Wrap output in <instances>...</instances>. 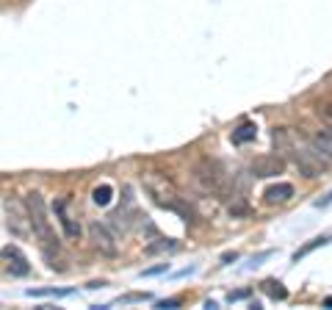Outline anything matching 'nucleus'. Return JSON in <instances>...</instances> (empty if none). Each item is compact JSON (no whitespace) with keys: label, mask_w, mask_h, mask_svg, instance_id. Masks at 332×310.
I'll return each mask as SVG.
<instances>
[{"label":"nucleus","mask_w":332,"mask_h":310,"mask_svg":"<svg viewBox=\"0 0 332 310\" xmlns=\"http://www.w3.org/2000/svg\"><path fill=\"white\" fill-rule=\"evenodd\" d=\"M271 144L277 147V153L288 155L304 177H318L330 166V161L313 147V141L304 139L296 130H291V127H274L271 130Z\"/></svg>","instance_id":"obj_1"},{"label":"nucleus","mask_w":332,"mask_h":310,"mask_svg":"<svg viewBox=\"0 0 332 310\" xmlns=\"http://www.w3.org/2000/svg\"><path fill=\"white\" fill-rule=\"evenodd\" d=\"M142 183H144V191L152 197L155 205L177 213L185 222H194V208L188 205V197H183V191L177 189L169 175H163V172H144Z\"/></svg>","instance_id":"obj_2"},{"label":"nucleus","mask_w":332,"mask_h":310,"mask_svg":"<svg viewBox=\"0 0 332 310\" xmlns=\"http://www.w3.org/2000/svg\"><path fill=\"white\" fill-rule=\"evenodd\" d=\"M25 205H28V216H31V227H34L36 241H39L42 252L53 261V252H58V238H56V230H53V222H50V216H47L44 197L39 191H31Z\"/></svg>","instance_id":"obj_3"},{"label":"nucleus","mask_w":332,"mask_h":310,"mask_svg":"<svg viewBox=\"0 0 332 310\" xmlns=\"http://www.w3.org/2000/svg\"><path fill=\"white\" fill-rule=\"evenodd\" d=\"M194 180L205 194L219 199L230 197V191H233V183H230V175L224 172V166L219 161H211V158H199L194 163Z\"/></svg>","instance_id":"obj_4"},{"label":"nucleus","mask_w":332,"mask_h":310,"mask_svg":"<svg viewBox=\"0 0 332 310\" xmlns=\"http://www.w3.org/2000/svg\"><path fill=\"white\" fill-rule=\"evenodd\" d=\"M3 208H6V225H8V230H11V235L20 238V241L31 238L34 227H31L28 205L22 202V199H17V197H6Z\"/></svg>","instance_id":"obj_5"},{"label":"nucleus","mask_w":332,"mask_h":310,"mask_svg":"<svg viewBox=\"0 0 332 310\" xmlns=\"http://www.w3.org/2000/svg\"><path fill=\"white\" fill-rule=\"evenodd\" d=\"M89 238H92V247L97 249L100 255H116V238L111 235L106 225H100V222H92L89 225Z\"/></svg>","instance_id":"obj_6"},{"label":"nucleus","mask_w":332,"mask_h":310,"mask_svg":"<svg viewBox=\"0 0 332 310\" xmlns=\"http://www.w3.org/2000/svg\"><path fill=\"white\" fill-rule=\"evenodd\" d=\"M283 169H285V161L280 155H258L252 161V166H249V172L255 177H277V175H283Z\"/></svg>","instance_id":"obj_7"},{"label":"nucleus","mask_w":332,"mask_h":310,"mask_svg":"<svg viewBox=\"0 0 332 310\" xmlns=\"http://www.w3.org/2000/svg\"><path fill=\"white\" fill-rule=\"evenodd\" d=\"M53 211H56L58 222H61V227H64V235H67V238H78V235H80V225H78V219H75V213H72L70 199H56Z\"/></svg>","instance_id":"obj_8"},{"label":"nucleus","mask_w":332,"mask_h":310,"mask_svg":"<svg viewBox=\"0 0 332 310\" xmlns=\"http://www.w3.org/2000/svg\"><path fill=\"white\" fill-rule=\"evenodd\" d=\"M3 261H8V269H11V274H17V277H25L31 271V266H28V261H25V255L20 252L17 247H3Z\"/></svg>","instance_id":"obj_9"},{"label":"nucleus","mask_w":332,"mask_h":310,"mask_svg":"<svg viewBox=\"0 0 332 310\" xmlns=\"http://www.w3.org/2000/svg\"><path fill=\"white\" fill-rule=\"evenodd\" d=\"M291 197H294V186H291V183L269 186V189H266V194H263V199H266L269 205H283V202H288Z\"/></svg>","instance_id":"obj_10"},{"label":"nucleus","mask_w":332,"mask_h":310,"mask_svg":"<svg viewBox=\"0 0 332 310\" xmlns=\"http://www.w3.org/2000/svg\"><path fill=\"white\" fill-rule=\"evenodd\" d=\"M310 141H313V147L324 155L327 161H332V133H330V130H318L316 136H310Z\"/></svg>","instance_id":"obj_11"},{"label":"nucleus","mask_w":332,"mask_h":310,"mask_svg":"<svg viewBox=\"0 0 332 310\" xmlns=\"http://www.w3.org/2000/svg\"><path fill=\"white\" fill-rule=\"evenodd\" d=\"M255 136H258L255 122H244L233 130V144H249V141H255Z\"/></svg>","instance_id":"obj_12"},{"label":"nucleus","mask_w":332,"mask_h":310,"mask_svg":"<svg viewBox=\"0 0 332 310\" xmlns=\"http://www.w3.org/2000/svg\"><path fill=\"white\" fill-rule=\"evenodd\" d=\"M111 197H113V189H111L108 183L97 186V189L92 191V199H94V205H108V202H111Z\"/></svg>","instance_id":"obj_13"},{"label":"nucleus","mask_w":332,"mask_h":310,"mask_svg":"<svg viewBox=\"0 0 332 310\" xmlns=\"http://www.w3.org/2000/svg\"><path fill=\"white\" fill-rule=\"evenodd\" d=\"M263 291H266L271 299H285V296H288V291L283 288V282H277V280H266L263 282Z\"/></svg>","instance_id":"obj_14"},{"label":"nucleus","mask_w":332,"mask_h":310,"mask_svg":"<svg viewBox=\"0 0 332 310\" xmlns=\"http://www.w3.org/2000/svg\"><path fill=\"white\" fill-rule=\"evenodd\" d=\"M327 241H330V238H324V235H321V238H313L310 244H307V247H304V249H299V252H296V261H299V258H304V255H307V252H313V249H316V247H324Z\"/></svg>","instance_id":"obj_15"},{"label":"nucleus","mask_w":332,"mask_h":310,"mask_svg":"<svg viewBox=\"0 0 332 310\" xmlns=\"http://www.w3.org/2000/svg\"><path fill=\"white\" fill-rule=\"evenodd\" d=\"M230 213H233V216H241V213H247V202H244V197H235V194H233V202H230Z\"/></svg>","instance_id":"obj_16"},{"label":"nucleus","mask_w":332,"mask_h":310,"mask_svg":"<svg viewBox=\"0 0 332 310\" xmlns=\"http://www.w3.org/2000/svg\"><path fill=\"white\" fill-rule=\"evenodd\" d=\"M318 114H321L327 122H332V97L324 100V103H318Z\"/></svg>","instance_id":"obj_17"},{"label":"nucleus","mask_w":332,"mask_h":310,"mask_svg":"<svg viewBox=\"0 0 332 310\" xmlns=\"http://www.w3.org/2000/svg\"><path fill=\"white\" fill-rule=\"evenodd\" d=\"M158 308H163V310H175V308H180V299H163V302H158Z\"/></svg>","instance_id":"obj_18"},{"label":"nucleus","mask_w":332,"mask_h":310,"mask_svg":"<svg viewBox=\"0 0 332 310\" xmlns=\"http://www.w3.org/2000/svg\"><path fill=\"white\" fill-rule=\"evenodd\" d=\"M161 271H166V263H161V266H152V269H147V271H144V277H149V274H161Z\"/></svg>","instance_id":"obj_19"},{"label":"nucleus","mask_w":332,"mask_h":310,"mask_svg":"<svg viewBox=\"0 0 332 310\" xmlns=\"http://www.w3.org/2000/svg\"><path fill=\"white\" fill-rule=\"evenodd\" d=\"M235 258H238V252H227V255H221V261H224V263H233Z\"/></svg>","instance_id":"obj_20"},{"label":"nucleus","mask_w":332,"mask_h":310,"mask_svg":"<svg viewBox=\"0 0 332 310\" xmlns=\"http://www.w3.org/2000/svg\"><path fill=\"white\" fill-rule=\"evenodd\" d=\"M324 308H332V296H327V299H324Z\"/></svg>","instance_id":"obj_21"}]
</instances>
